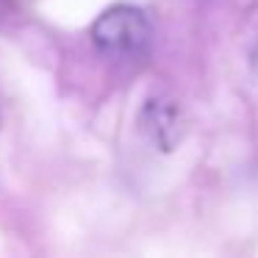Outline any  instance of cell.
Wrapping results in <instances>:
<instances>
[{
  "instance_id": "obj_1",
  "label": "cell",
  "mask_w": 258,
  "mask_h": 258,
  "mask_svg": "<svg viewBox=\"0 0 258 258\" xmlns=\"http://www.w3.org/2000/svg\"><path fill=\"white\" fill-rule=\"evenodd\" d=\"M92 42L111 61H136L150 50V20L142 9L131 3L108 6L92 25Z\"/></svg>"
},
{
  "instance_id": "obj_2",
  "label": "cell",
  "mask_w": 258,
  "mask_h": 258,
  "mask_svg": "<svg viewBox=\"0 0 258 258\" xmlns=\"http://www.w3.org/2000/svg\"><path fill=\"white\" fill-rule=\"evenodd\" d=\"M142 125L158 150H172L183 136V114L169 97H150L142 111Z\"/></svg>"
},
{
  "instance_id": "obj_3",
  "label": "cell",
  "mask_w": 258,
  "mask_h": 258,
  "mask_svg": "<svg viewBox=\"0 0 258 258\" xmlns=\"http://www.w3.org/2000/svg\"><path fill=\"white\" fill-rule=\"evenodd\" d=\"M247 58L250 67L258 73V3L247 14Z\"/></svg>"
}]
</instances>
